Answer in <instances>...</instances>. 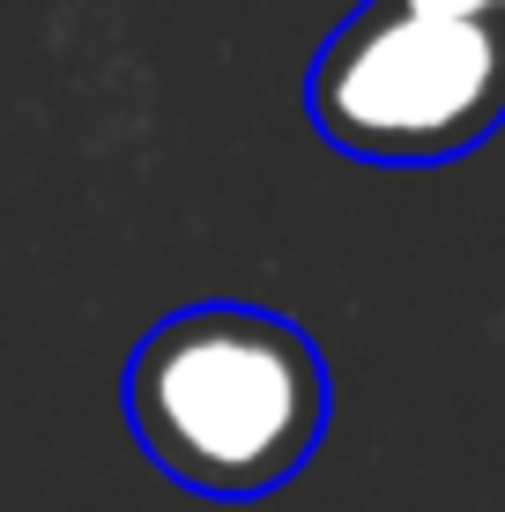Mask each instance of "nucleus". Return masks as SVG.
<instances>
[{"label":"nucleus","instance_id":"nucleus-1","mask_svg":"<svg viewBox=\"0 0 505 512\" xmlns=\"http://www.w3.org/2000/svg\"><path fill=\"white\" fill-rule=\"evenodd\" d=\"M127 431L179 490L216 505L268 498L327 438L320 342L260 305L208 297L156 320L119 379Z\"/></svg>","mask_w":505,"mask_h":512},{"label":"nucleus","instance_id":"nucleus-2","mask_svg":"<svg viewBox=\"0 0 505 512\" xmlns=\"http://www.w3.org/2000/svg\"><path fill=\"white\" fill-rule=\"evenodd\" d=\"M305 112L342 156L446 164L505 127V30L372 0L320 45Z\"/></svg>","mask_w":505,"mask_h":512},{"label":"nucleus","instance_id":"nucleus-3","mask_svg":"<svg viewBox=\"0 0 505 512\" xmlns=\"http://www.w3.org/2000/svg\"><path fill=\"white\" fill-rule=\"evenodd\" d=\"M394 8L446 15V23H483V30H505V0H394Z\"/></svg>","mask_w":505,"mask_h":512}]
</instances>
